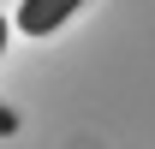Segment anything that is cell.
I'll return each instance as SVG.
<instances>
[{"instance_id":"6da1fadb","label":"cell","mask_w":155,"mask_h":149,"mask_svg":"<svg viewBox=\"0 0 155 149\" xmlns=\"http://www.w3.org/2000/svg\"><path fill=\"white\" fill-rule=\"evenodd\" d=\"M78 6H84V0H18L12 24H18L24 36H54L66 18H78Z\"/></svg>"},{"instance_id":"7a4b0ae2","label":"cell","mask_w":155,"mask_h":149,"mask_svg":"<svg viewBox=\"0 0 155 149\" xmlns=\"http://www.w3.org/2000/svg\"><path fill=\"white\" fill-rule=\"evenodd\" d=\"M18 125H24L18 113H12V108H0V137H18Z\"/></svg>"},{"instance_id":"3957f363","label":"cell","mask_w":155,"mask_h":149,"mask_svg":"<svg viewBox=\"0 0 155 149\" xmlns=\"http://www.w3.org/2000/svg\"><path fill=\"white\" fill-rule=\"evenodd\" d=\"M6 30H12V24H6V18H0V54H6Z\"/></svg>"}]
</instances>
